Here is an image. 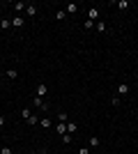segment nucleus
Masks as SVG:
<instances>
[{
    "label": "nucleus",
    "mask_w": 138,
    "mask_h": 154,
    "mask_svg": "<svg viewBox=\"0 0 138 154\" xmlns=\"http://www.w3.org/2000/svg\"><path fill=\"white\" fill-rule=\"evenodd\" d=\"M41 154H46V152H41Z\"/></svg>",
    "instance_id": "bb28decb"
},
{
    "label": "nucleus",
    "mask_w": 138,
    "mask_h": 154,
    "mask_svg": "<svg viewBox=\"0 0 138 154\" xmlns=\"http://www.w3.org/2000/svg\"><path fill=\"white\" fill-rule=\"evenodd\" d=\"M55 131H58L60 136H65L67 134V122H58V124H55Z\"/></svg>",
    "instance_id": "6e6552de"
},
{
    "label": "nucleus",
    "mask_w": 138,
    "mask_h": 154,
    "mask_svg": "<svg viewBox=\"0 0 138 154\" xmlns=\"http://www.w3.org/2000/svg\"><path fill=\"white\" fill-rule=\"evenodd\" d=\"M26 16H28V19L37 16V5H32V2H30V5H28V9H26Z\"/></svg>",
    "instance_id": "39448f33"
},
{
    "label": "nucleus",
    "mask_w": 138,
    "mask_h": 154,
    "mask_svg": "<svg viewBox=\"0 0 138 154\" xmlns=\"http://www.w3.org/2000/svg\"><path fill=\"white\" fill-rule=\"evenodd\" d=\"M23 9H28V2H23V0L14 2V12H23Z\"/></svg>",
    "instance_id": "1a4fd4ad"
},
{
    "label": "nucleus",
    "mask_w": 138,
    "mask_h": 154,
    "mask_svg": "<svg viewBox=\"0 0 138 154\" xmlns=\"http://www.w3.org/2000/svg\"><path fill=\"white\" fill-rule=\"evenodd\" d=\"M72 140H74V136H72V134H65V136H62V143H65V145H69Z\"/></svg>",
    "instance_id": "412c9836"
},
{
    "label": "nucleus",
    "mask_w": 138,
    "mask_h": 154,
    "mask_svg": "<svg viewBox=\"0 0 138 154\" xmlns=\"http://www.w3.org/2000/svg\"><path fill=\"white\" fill-rule=\"evenodd\" d=\"M115 5H118V9H122V12H127V9H129V0H118Z\"/></svg>",
    "instance_id": "9b49d317"
},
{
    "label": "nucleus",
    "mask_w": 138,
    "mask_h": 154,
    "mask_svg": "<svg viewBox=\"0 0 138 154\" xmlns=\"http://www.w3.org/2000/svg\"><path fill=\"white\" fill-rule=\"evenodd\" d=\"M32 103H35V106H37V108L41 110V113H46V110H48V106L44 103V99H41V97H37V94L32 97Z\"/></svg>",
    "instance_id": "f257e3e1"
},
{
    "label": "nucleus",
    "mask_w": 138,
    "mask_h": 154,
    "mask_svg": "<svg viewBox=\"0 0 138 154\" xmlns=\"http://www.w3.org/2000/svg\"><path fill=\"white\" fill-rule=\"evenodd\" d=\"M65 12L67 14H76V12H78V5H76V2H69V5L65 7Z\"/></svg>",
    "instance_id": "9d476101"
},
{
    "label": "nucleus",
    "mask_w": 138,
    "mask_h": 154,
    "mask_svg": "<svg viewBox=\"0 0 138 154\" xmlns=\"http://www.w3.org/2000/svg\"><path fill=\"white\" fill-rule=\"evenodd\" d=\"M0 154H14V152H12L9 147H2V149H0Z\"/></svg>",
    "instance_id": "5701e85b"
},
{
    "label": "nucleus",
    "mask_w": 138,
    "mask_h": 154,
    "mask_svg": "<svg viewBox=\"0 0 138 154\" xmlns=\"http://www.w3.org/2000/svg\"><path fill=\"white\" fill-rule=\"evenodd\" d=\"M94 28H97L99 32H108V26H106L104 21H97V23H94Z\"/></svg>",
    "instance_id": "ddd939ff"
},
{
    "label": "nucleus",
    "mask_w": 138,
    "mask_h": 154,
    "mask_svg": "<svg viewBox=\"0 0 138 154\" xmlns=\"http://www.w3.org/2000/svg\"><path fill=\"white\" fill-rule=\"evenodd\" d=\"M12 28V21L9 19H0V30H9Z\"/></svg>",
    "instance_id": "f8f14e48"
},
{
    "label": "nucleus",
    "mask_w": 138,
    "mask_h": 154,
    "mask_svg": "<svg viewBox=\"0 0 138 154\" xmlns=\"http://www.w3.org/2000/svg\"><path fill=\"white\" fill-rule=\"evenodd\" d=\"M46 92H48V88H46V83H37V97H41L44 99Z\"/></svg>",
    "instance_id": "20e7f679"
},
{
    "label": "nucleus",
    "mask_w": 138,
    "mask_h": 154,
    "mask_svg": "<svg viewBox=\"0 0 138 154\" xmlns=\"http://www.w3.org/2000/svg\"><path fill=\"white\" fill-rule=\"evenodd\" d=\"M101 140H99V136H90V147H99Z\"/></svg>",
    "instance_id": "4468645a"
},
{
    "label": "nucleus",
    "mask_w": 138,
    "mask_h": 154,
    "mask_svg": "<svg viewBox=\"0 0 138 154\" xmlns=\"http://www.w3.org/2000/svg\"><path fill=\"white\" fill-rule=\"evenodd\" d=\"M111 103H113V106H120V97H118V94L111 97Z\"/></svg>",
    "instance_id": "4be33fe9"
},
{
    "label": "nucleus",
    "mask_w": 138,
    "mask_h": 154,
    "mask_svg": "<svg viewBox=\"0 0 138 154\" xmlns=\"http://www.w3.org/2000/svg\"><path fill=\"white\" fill-rule=\"evenodd\" d=\"M5 122H7V120H5V117H2V115H0V129L5 127Z\"/></svg>",
    "instance_id": "b1692460"
},
{
    "label": "nucleus",
    "mask_w": 138,
    "mask_h": 154,
    "mask_svg": "<svg viewBox=\"0 0 138 154\" xmlns=\"http://www.w3.org/2000/svg\"><path fill=\"white\" fill-rule=\"evenodd\" d=\"M37 122H39V117H35V115H30V117L26 120V124H30V127H35Z\"/></svg>",
    "instance_id": "f3484780"
},
{
    "label": "nucleus",
    "mask_w": 138,
    "mask_h": 154,
    "mask_svg": "<svg viewBox=\"0 0 138 154\" xmlns=\"http://www.w3.org/2000/svg\"><path fill=\"white\" fill-rule=\"evenodd\" d=\"M5 76H9V78H16V76H19V71H16V69H7V71H5Z\"/></svg>",
    "instance_id": "aec40b11"
},
{
    "label": "nucleus",
    "mask_w": 138,
    "mask_h": 154,
    "mask_svg": "<svg viewBox=\"0 0 138 154\" xmlns=\"http://www.w3.org/2000/svg\"><path fill=\"white\" fill-rule=\"evenodd\" d=\"M65 16H67L65 9H58V12H55V21H65Z\"/></svg>",
    "instance_id": "dca6fc26"
},
{
    "label": "nucleus",
    "mask_w": 138,
    "mask_h": 154,
    "mask_svg": "<svg viewBox=\"0 0 138 154\" xmlns=\"http://www.w3.org/2000/svg\"><path fill=\"white\" fill-rule=\"evenodd\" d=\"M2 76H5V71H2V69H0V78H2Z\"/></svg>",
    "instance_id": "a878e982"
},
{
    "label": "nucleus",
    "mask_w": 138,
    "mask_h": 154,
    "mask_svg": "<svg viewBox=\"0 0 138 154\" xmlns=\"http://www.w3.org/2000/svg\"><path fill=\"white\" fill-rule=\"evenodd\" d=\"M39 124H41L44 129H51V120H48V117H41V120H39Z\"/></svg>",
    "instance_id": "a211bd4d"
},
{
    "label": "nucleus",
    "mask_w": 138,
    "mask_h": 154,
    "mask_svg": "<svg viewBox=\"0 0 138 154\" xmlns=\"http://www.w3.org/2000/svg\"><path fill=\"white\" fill-rule=\"evenodd\" d=\"M83 28H85V30H94V21L85 19V23H83Z\"/></svg>",
    "instance_id": "6ab92c4d"
},
{
    "label": "nucleus",
    "mask_w": 138,
    "mask_h": 154,
    "mask_svg": "<svg viewBox=\"0 0 138 154\" xmlns=\"http://www.w3.org/2000/svg\"><path fill=\"white\" fill-rule=\"evenodd\" d=\"M129 90H131V88H129V85H127V83L118 85V97H124V94H129Z\"/></svg>",
    "instance_id": "0eeeda50"
},
{
    "label": "nucleus",
    "mask_w": 138,
    "mask_h": 154,
    "mask_svg": "<svg viewBox=\"0 0 138 154\" xmlns=\"http://www.w3.org/2000/svg\"><path fill=\"white\" fill-rule=\"evenodd\" d=\"M78 154H87V147H81V149H78Z\"/></svg>",
    "instance_id": "393cba45"
},
{
    "label": "nucleus",
    "mask_w": 138,
    "mask_h": 154,
    "mask_svg": "<svg viewBox=\"0 0 138 154\" xmlns=\"http://www.w3.org/2000/svg\"><path fill=\"white\" fill-rule=\"evenodd\" d=\"M76 131H78V122H74V120H69V122H67V134H76Z\"/></svg>",
    "instance_id": "7ed1b4c3"
},
{
    "label": "nucleus",
    "mask_w": 138,
    "mask_h": 154,
    "mask_svg": "<svg viewBox=\"0 0 138 154\" xmlns=\"http://www.w3.org/2000/svg\"><path fill=\"white\" fill-rule=\"evenodd\" d=\"M87 19L97 23L99 21V7H90V9H87Z\"/></svg>",
    "instance_id": "f03ea898"
},
{
    "label": "nucleus",
    "mask_w": 138,
    "mask_h": 154,
    "mask_svg": "<svg viewBox=\"0 0 138 154\" xmlns=\"http://www.w3.org/2000/svg\"><path fill=\"white\" fill-rule=\"evenodd\" d=\"M23 23H26L23 16H14V19H12V28H23Z\"/></svg>",
    "instance_id": "423d86ee"
},
{
    "label": "nucleus",
    "mask_w": 138,
    "mask_h": 154,
    "mask_svg": "<svg viewBox=\"0 0 138 154\" xmlns=\"http://www.w3.org/2000/svg\"><path fill=\"white\" fill-rule=\"evenodd\" d=\"M58 122H69V115H67L65 110H60V113H58Z\"/></svg>",
    "instance_id": "2eb2a0df"
}]
</instances>
